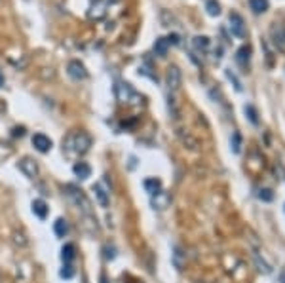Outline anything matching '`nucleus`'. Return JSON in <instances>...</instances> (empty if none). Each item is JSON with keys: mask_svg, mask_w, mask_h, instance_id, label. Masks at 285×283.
Here are the masks:
<instances>
[{"mask_svg": "<svg viewBox=\"0 0 285 283\" xmlns=\"http://www.w3.org/2000/svg\"><path fill=\"white\" fill-rule=\"evenodd\" d=\"M67 73H69V76H71L73 80H86V78H87L86 67H84L82 63L78 61V59H73V61L69 63V67H67Z\"/></svg>", "mask_w": 285, "mask_h": 283, "instance_id": "7", "label": "nucleus"}, {"mask_svg": "<svg viewBox=\"0 0 285 283\" xmlns=\"http://www.w3.org/2000/svg\"><path fill=\"white\" fill-rule=\"evenodd\" d=\"M167 202H169V198L165 192H162L158 190L156 194H152V203H154V207H158V209H163L165 205H167Z\"/></svg>", "mask_w": 285, "mask_h": 283, "instance_id": "15", "label": "nucleus"}, {"mask_svg": "<svg viewBox=\"0 0 285 283\" xmlns=\"http://www.w3.org/2000/svg\"><path fill=\"white\" fill-rule=\"evenodd\" d=\"M245 114H249V120H251V122L257 123V112H255L253 107H245Z\"/></svg>", "mask_w": 285, "mask_h": 283, "instance_id": "23", "label": "nucleus"}, {"mask_svg": "<svg viewBox=\"0 0 285 283\" xmlns=\"http://www.w3.org/2000/svg\"><path fill=\"white\" fill-rule=\"evenodd\" d=\"M73 173H75L78 179H82V181H86L87 177L91 175V167L87 165L86 162H76L75 165H73Z\"/></svg>", "mask_w": 285, "mask_h": 283, "instance_id": "12", "label": "nucleus"}, {"mask_svg": "<svg viewBox=\"0 0 285 283\" xmlns=\"http://www.w3.org/2000/svg\"><path fill=\"white\" fill-rule=\"evenodd\" d=\"M259 198L260 200H264V202H270V200H272V194H270V190L264 188V190H260L259 192Z\"/></svg>", "mask_w": 285, "mask_h": 283, "instance_id": "25", "label": "nucleus"}, {"mask_svg": "<svg viewBox=\"0 0 285 283\" xmlns=\"http://www.w3.org/2000/svg\"><path fill=\"white\" fill-rule=\"evenodd\" d=\"M179 44V37L177 35H169V37H160L156 42H154V53L160 55V57H165L167 55V49L169 46H175Z\"/></svg>", "mask_w": 285, "mask_h": 283, "instance_id": "5", "label": "nucleus"}, {"mask_svg": "<svg viewBox=\"0 0 285 283\" xmlns=\"http://www.w3.org/2000/svg\"><path fill=\"white\" fill-rule=\"evenodd\" d=\"M59 276L65 278V280H71V278L75 276V268H73L71 264H65V266L61 268V272H59Z\"/></svg>", "mask_w": 285, "mask_h": 283, "instance_id": "22", "label": "nucleus"}, {"mask_svg": "<svg viewBox=\"0 0 285 283\" xmlns=\"http://www.w3.org/2000/svg\"><path fill=\"white\" fill-rule=\"evenodd\" d=\"M93 192H95V198H97V202H99L101 207H109V192L103 188L101 183L93 185Z\"/></svg>", "mask_w": 285, "mask_h": 283, "instance_id": "13", "label": "nucleus"}, {"mask_svg": "<svg viewBox=\"0 0 285 283\" xmlns=\"http://www.w3.org/2000/svg\"><path fill=\"white\" fill-rule=\"evenodd\" d=\"M19 169H21V173H23L25 177L35 179L38 175V163L33 160V158H23V160L19 162Z\"/></svg>", "mask_w": 285, "mask_h": 283, "instance_id": "8", "label": "nucleus"}, {"mask_svg": "<svg viewBox=\"0 0 285 283\" xmlns=\"http://www.w3.org/2000/svg\"><path fill=\"white\" fill-rule=\"evenodd\" d=\"M53 232L55 236H59V238H65V236L69 234V224L65 219H57V221L53 222Z\"/></svg>", "mask_w": 285, "mask_h": 283, "instance_id": "16", "label": "nucleus"}, {"mask_svg": "<svg viewBox=\"0 0 285 283\" xmlns=\"http://www.w3.org/2000/svg\"><path fill=\"white\" fill-rule=\"evenodd\" d=\"M76 257V247L73 243H65L61 249V260L65 264H71Z\"/></svg>", "mask_w": 285, "mask_h": 283, "instance_id": "14", "label": "nucleus"}, {"mask_svg": "<svg viewBox=\"0 0 285 283\" xmlns=\"http://www.w3.org/2000/svg\"><path fill=\"white\" fill-rule=\"evenodd\" d=\"M167 87H169V91H177L181 87V71H179V67H169L167 69Z\"/></svg>", "mask_w": 285, "mask_h": 283, "instance_id": "10", "label": "nucleus"}, {"mask_svg": "<svg viewBox=\"0 0 285 283\" xmlns=\"http://www.w3.org/2000/svg\"><path fill=\"white\" fill-rule=\"evenodd\" d=\"M249 53H251V49L247 46H242V48L236 51V61L240 63L242 67H247L249 63Z\"/></svg>", "mask_w": 285, "mask_h": 283, "instance_id": "17", "label": "nucleus"}, {"mask_svg": "<svg viewBox=\"0 0 285 283\" xmlns=\"http://www.w3.org/2000/svg\"><path fill=\"white\" fill-rule=\"evenodd\" d=\"M192 44H194V48L200 49V51H205V49L209 48V38L207 37H196L192 40Z\"/></svg>", "mask_w": 285, "mask_h": 283, "instance_id": "19", "label": "nucleus"}, {"mask_svg": "<svg viewBox=\"0 0 285 283\" xmlns=\"http://www.w3.org/2000/svg\"><path fill=\"white\" fill-rule=\"evenodd\" d=\"M240 145H242V137H240V133H234V143H232L234 152H240Z\"/></svg>", "mask_w": 285, "mask_h": 283, "instance_id": "24", "label": "nucleus"}, {"mask_svg": "<svg viewBox=\"0 0 285 283\" xmlns=\"http://www.w3.org/2000/svg\"><path fill=\"white\" fill-rule=\"evenodd\" d=\"M145 188H147L149 194H156L160 190V181L158 179H149V181H145Z\"/></svg>", "mask_w": 285, "mask_h": 283, "instance_id": "20", "label": "nucleus"}, {"mask_svg": "<svg viewBox=\"0 0 285 283\" xmlns=\"http://www.w3.org/2000/svg\"><path fill=\"white\" fill-rule=\"evenodd\" d=\"M114 95H116V99H118L120 103H124V105L125 103H127V105H139V103L143 101V97L131 87V84L122 82V80L116 82V86H114Z\"/></svg>", "mask_w": 285, "mask_h": 283, "instance_id": "2", "label": "nucleus"}, {"mask_svg": "<svg viewBox=\"0 0 285 283\" xmlns=\"http://www.w3.org/2000/svg\"><path fill=\"white\" fill-rule=\"evenodd\" d=\"M228 27H230V31H232V35L234 37H240L244 38L245 37V21H244V17L240 15V13H230V17H228Z\"/></svg>", "mask_w": 285, "mask_h": 283, "instance_id": "6", "label": "nucleus"}, {"mask_svg": "<svg viewBox=\"0 0 285 283\" xmlns=\"http://www.w3.org/2000/svg\"><path fill=\"white\" fill-rule=\"evenodd\" d=\"M65 194H67V198L75 203L78 209H82L84 213H91V203H89V200L86 198V194L80 190V188H76L75 185H67L65 186Z\"/></svg>", "mask_w": 285, "mask_h": 283, "instance_id": "3", "label": "nucleus"}, {"mask_svg": "<svg viewBox=\"0 0 285 283\" xmlns=\"http://www.w3.org/2000/svg\"><path fill=\"white\" fill-rule=\"evenodd\" d=\"M0 87H4V76L0 74Z\"/></svg>", "mask_w": 285, "mask_h": 283, "instance_id": "26", "label": "nucleus"}, {"mask_svg": "<svg viewBox=\"0 0 285 283\" xmlns=\"http://www.w3.org/2000/svg\"><path fill=\"white\" fill-rule=\"evenodd\" d=\"M249 8L255 13H264L268 10V0H249Z\"/></svg>", "mask_w": 285, "mask_h": 283, "instance_id": "18", "label": "nucleus"}, {"mask_svg": "<svg viewBox=\"0 0 285 283\" xmlns=\"http://www.w3.org/2000/svg\"><path fill=\"white\" fill-rule=\"evenodd\" d=\"M205 10H207L209 15L215 17V15H219V13H221V6H219V2H217V0H209V2L205 4Z\"/></svg>", "mask_w": 285, "mask_h": 283, "instance_id": "21", "label": "nucleus"}, {"mask_svg": "<svg viewBox=\"0 0 285 283\" xmlns=\"http://www.w3.org/2000/svg\"><path fill=\"white\" fill-rule=\"evenodd\" d=\"M120 0H91V6L87 10V17L93 19V21H101L107 17V12L112 4H116Z\"/></svg>", "mask_w": 285, "mask_h": 283, "instance_id": "4", "label": "nucleus"}, {"mask_svg": "<svg viewBox=\"0 0 285 283\" xmlns=\"http://www.w3.org/2000/svg\"><path fill=\"white\" fill-rule=\"evenodd\" d=\"M63 147L67 150V154H71V156L86 154L89 147H91V137L84 133V131H76V133H71L63 141Z\"/></svg>", "mask_w": 285, "mask_h": 283, "instance_id": "1", "label": "nucleus"}, {"mask_svg": "<svg viewBox=\"0 0 285 283\" xmlns=\"http://www.w3.org/2000/svg\"><path fill=\"white\" fill-rule=\"evenodd\" d=\"M48 211H50V207H48V203H46L44 200H40V198H38V200L33 202V213L37 215L38 219H42V221H44V219L48 217Z\"/></svg>", "mask_w": 285, "mask_h": 283, "instance_id": "11", "label": "nucleus"}, {"mask_svg": "<svg viewBox=\"0 0 285 283\" xmlns=\"http://www.w3.org/2000/svg\"><path fill=\"white\" fill-rule=\"evenodd\" d=\"M33 145L37 148L38 152H42V154H46V152H50L51 150V139L48 135H44V133H37V135L33 137Z\"/></svg>", "mask_w": 285, "mask_h": 283, "instance_id": "9", "label": "nucleus"}]
</instances>
